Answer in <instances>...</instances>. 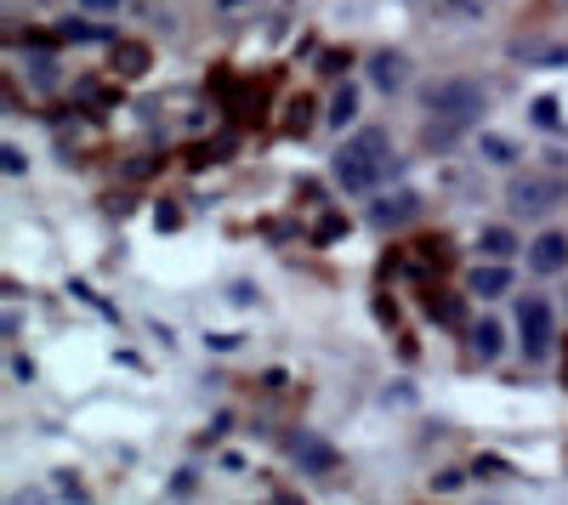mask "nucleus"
I'll use <instances>...</instances> for the list:
<instances>
[{
	"label": "nucleus",
	"mask_w": 568,
	"mask_h": 505,
	"mask_svg": "<svg viewBox=\"0 0 568 505\" xmlns=\"http://www.w3.org/2000/svg\"><path fill=\"white\" fill-rule=\"evenodd\" d=\"M415 210H420V199H415V194H382V199L369 205V221L382 227V234H393V227L415 221Z\"/></svg>",
	"instance_id": "nucleus-6"
},
{
	"label": "nucleus",
	"mask_w": 568,
	"mask_h": 505,
	"mask_svg": "<svg viewBox=\"0 0 568 505\" xmlns=\"http://www.w3.org/2000/svg\"><path fill=\"white\" fill-rule=\"evenodd\" d=\"M387 165H393V143H387V131H375V125H364V131H353L347 143L336 148V182L347 194H369L375 182L387 176Z\"/></svg>",
	"instance_id": "nucleus-1"
},
{
	"label": "nucleus",
	"mask_w": 568,
	"mask_h": 505,
	"mask_svg": "<svg viewBox=\"0 0 568 505\" xmlns=\"http://www.w3.org/2000/svg\"><path fill=\"white\" fill-rule=\"evenodd\" d=\"M478 250H484L489 261H511V256H517V239L506 234V227H484V234H478Z\"/></svg>",
	"instance_id": "nucleus-11"
},
{
	"label": "nucleus",
	"mask_w": 568,
	"mask_h": 505,
	"mask_svg": "<svg viewBox=\"0 0 568 505\" xmlns=\"http://www.w3.org/2000/svg\"><path fill=\"white\" fill-rule=\"evenodd\" d=\"M478 148H484L495 165H517V148L506 143V136H478Z\"/></svg>",
	"instance_id": "nucleus-14"
},
{
	"label": "nucleus",
	"mask_w": 568,
	"mask_h": 505,
	"mask_svg": "<svg viewBox=\"0 0 568 505\" xmlns=\"http://www.w3.org/2000/svg\"><path fill=\"white\" fill-rule=\"evenodd\" d=\"M506 285H511V272L495 261V267H471V296H484V301H495V296H506Z\"/></svg>",
	"instance_id": "nucleus-10"
},
{
	"label": "nucleus",
	"mask_w": 568,
	"mask_h": 505,
	"mask_svg": "<svg viewBox=\"0 0 568 505\" xmlns=\"http://www.w3.org/2000/svg\"><path fill=\"white\" fill-rule=\"evenodd\" d=\"M557 120H562V114H557V103H551V97H540V103H535V125L557 131Z\"/></svg>",
	"instance_id": "nucleus-16"
},
{
	"label": "nucleus",
	"mask_w": 568,
	"mask_h": 505,
	"mask_svg": "<svg viewBox=\"0 0 568 505\" xmlns=\"http://www.w3.org/2000/svg\"><path fill=\"white\" fill-rule=\"evenodd\" d=\"M23 165H29V159H23V148H18V143L0 148V171H7V176H23Z\"/></svg>",
	"instance_id": "nucleus-15"
},
{
	"label": "nucleus",
	"mask_w": 568,
	"mask_h": 505,
	"mask_svg": "<svg viewBox=\"0 0 568 505\" xmlns=\"http://www.w3.org/2000/svg\"><path fill=\"white\" fill-rule=\"evenodd\" d=\"M562 7H568V0H562Z\"/></svg>",
	"instance_id": "nucleus-19"
},
{
	"label": "nucleus",
	"mask_w": 568,
	"mask_h": 505,
	"mask_svg": "<svg viewBox=\"0 0 568 505\" xmlns=\"http://www.w3.org/2000/svg\"><path fill=\"white\" fill-rule=\"evenodd\" d=\"M404 69H409V63H404L398 52H375V58H369V80H375V91H387V97H393V91L404 85Z\"/></svg>",
	"instance_id": "nucleus-8"
},
{
	"label": "nucleus",
	"mask_w": 568,
	"mask_h": 505,
	"mask_svg": "<svg viewBox=\"0 0 568 505\" xmlns=\"http://www.w3.org/2000/svg\"><path fill=\"white\" fill-rule=\"evenodd\" d=\"M194 488H200L194 472H176V477H171V494H194Z\"/></svg>",
	"instance_id": "nucleus-17"
},
{
	"label": "nucleus",
	"mask_w": 568,
	"mask_h": 505,
	"mask_svg": "<svg viewBox=\"0 0 568 505\" xmlns=\"http://www.w3.org/2000/svg\"><path fill=\"white\" fill-rule=\"evenodd\" d=\"M484 103H489V91L478 80H438V85H426V114L449 120V125H471L484 114Z\"/></svg>",
	"instance_id": "nucleus-2"
},
{
	"label": "nucleus",
	"mask_w": 568,
	"mask_h": 505,
	"mask_svg": "<svg viewBox=\"0 0 568 505\" xmlns=\"http://www.w3.org/2000/svg\"><path fill=\"white\" fill-rule=\"evenodd\" d=\"M353 114H358V91H353V85H342L336 97H329V125L342 131V125H353Z\"/></svg>",
	"instance_id": "nucleus-12"
},
{
	"label": "nucleus",
	"mask_w": 568,
	"mask_h": 505,
	"mask_svg": "<svg viewBox=\"0 0 568 505\" xmlns=\"http://www.w3.org/2000/svg\"><path fill=\"white\" fill-rule=\"evenodd\" d=\"M114 63H120L125 80H136L142 69H149V52H142V45H131V40H120V45H114Z\"/></svg>",
	"instance_id": "nucleus-13"
},
{
	"label": "nucleus",
	"mask_w": 568,
	"mask_h": 505,
	"mask_svg": "<svg viewBox=\"0 0 568 505\" xmlns=\"http://www.w3.org/2000/svg\"><path fill=\"white\" fill-rule=\"evenodd\" d=\"M291 461H296L302 472H313V477H329V472L342 466V461H336V449H329L318 432H296V437H291Z\"/></svg>",
	"instance_id": "nucleus-5"
},
{
	"label": "nucleus",
	"mask_w": 568,
	"mask_h": 505,
	"mask_svg": "<svg viewBox=\"0 0 568 505\" xmlns=\"http://www.w3.org/2000/svg\"><path fill=\"white\" fill-rule=\"evenodd\" d=\"M529 267H535V272H562V267H568V239H562V234H540V239L529 245Z\"/></svg>",
	"instance_id": "nucleus-7"
},
{
	"label": "nucleus",
	"mask_w": 568,
	"mask_h": 505,
	"mask_svg": "<svg viewBox=\"0 0 568 505\" xmlns=\"http://www.w3.org/2000/svg\"><path fill=\"white\" fill-rule=\"evenodd\" d=\"M551 341H557V312H551V301L546 296H524L517 301V347H524V358H546L551 352Z\"/></svg>",
	"instance_id": "nucleus-3"
},
{
	"label": "nucleus",
	"mask_w": 568,
	"mask_h": 505,
	"mask_svg": "<svg viewBox=\"0 0 568 505\" xmlns=\"http://www.w3.org/2000/svg\"><path fill=\"white\" fill-rule=\"evenodd\" d=\"M471 352H478L484 363H495L506 352V330L495 324V318H484V324H471Z\"/></svg>",
	"instance_id": "nucleus-9"
},
{
	"label": "nucleus",
	"mask_w": 568,
	"mask_h": 505,
	"mask_svg": "<svg viewBox=\"0 0 568 505\" xmlns=\"http://www.w3.org/2000/svg\"><path fill=\"white\" fill-rule=\"evenodd\" d=\"M506 199H511V210H517V216H546L551 205H562V176L524 171V176H511Z\"/></svg>",
	"instance_id": "nucleus-4"
},
{
	"label": "nucleus",
	"mask_w": 568,
	"mask_h": 505,
	"mask_svg": "<svg viewBox=\"0 0 568 505\" xmlns=\"http://www.w3.org/2000/svg\"><path fill=\"white\" fill-rule=\"evenodd\" d=\"M80 7H85V12H114L120 0H80Z\"/></svg>",
	"instance_id": "nucleus-18"
}]
</instances>
